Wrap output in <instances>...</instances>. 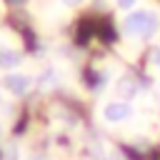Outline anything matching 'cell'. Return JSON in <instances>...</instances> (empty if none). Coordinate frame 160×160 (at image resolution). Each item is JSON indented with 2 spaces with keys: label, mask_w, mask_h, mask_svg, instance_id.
Here are the masks:
<instances>
[{
  "label": "cell",
  "mask_w": 160,
  "mask_h": 160,
  "mask_svg": "<svg viewBox=\"0 0 160 160\" xmlns=\"http://www.w3.org/2000/svg\"><path fill=\"white\" fill-rule=\"evenodd\" d=\"M158 25H160L158 15L148 12V10H135V12H130L125 18V32H130V35H145V38H150L158 30Z\"/></svg>",
  "instance_id": "obj_1"
},
{
  "label": "cell",
  "mask_w": 160,
  "mask_h": 160,
  "mask_svg": "<svg viewBox=\"0 0 160 160\" xmlns=\"http://www.w3.org/2000/svg\"><path fill=\"white\" fill-rule=\"evenodd\" d=\"M132 115V108L128 105V102H120V100H112V102H108L105 108H102V118L108 120V122H122V120H128Z\"/></svg>",
  "instance_id": "obj_2"
},
{
  "label": "cell",
  "mask_w": 160,
  "mask_h": 160,
  "mask_svg": "<svg viewBox=\"0 0 160 160\" xmlns=\"http://www.w3.org/2000/svg\"><path fill=\"white\" fill-rule=\"evenodd\" d=\"M30 75H25V72H10V75H5V88L12 92V95H25L28 90H30Z\"/></svg>",
  "instance_id": "obj_3"
},
{
  "label": "cell",
  "mask_w": 160,
  "mask_h": 160,
  "mask_svg": "<svg viewBox=\"0 0 160 160\" xmlns=\"http://www.w3.org/2000/svg\"><path fill=\"white\" fill-rule=\"evenodd\" d=\"M0 65H2V68H15V65H20L18 50H0Z\"/></svg>",
  "instance_id": "obj_4"
},
{
  "label": "cell",
  "mask_w": 160,
  "mask_h": 160,
  "mask_svg": "<svg viewBox=\"0 0 160 160\" xmlns=\"http://www.w3.org/2000/svg\"><path fill=\"white\" fill-rule=\"evenodd\" d=\"M118 92H120L122 98H135V95H138V82L130 80V78H125V80L118 85Z\"/></svg>",
  "instance_id": "obj_5"
},
{
  "label": "cell",
  "mask_w": 160,
  "mask_h": 160,
  "mask_svg": "<svg viewBox=\"0 0 160 160\" xmlns=\"http://www.w3.org/2000/svg\"><path fill=\"white\" fill-rule=\"evenodd\" d=\"M55 80H58L55 70H52V68H48V70L42 72V78H40V85H42V88H48V85H55Z\"/></svg>",
  "instance_id": "obj_6"
},
{
  "label": "cell",
  "mask_w": 160,
  "mask_h": 160,
  "mask_svg": "<svg viewBox=\"0 0 160 160\" xmlns=\"http://www.w3.org/2000/svg\"><path fill=\"white\" fill-rule=\"evenodd\" d=\"M5 160H18V148H8L5 150Z\"/></svg>",
  "instance_id": "obj_7"
},
{
  "label": "cell",
  "mask_w": 160,
  "mask_h": 160,
  "mask_svg": "<svg viewBox=\"0 0 160 160\" xmlns=\"http://www.w3.org/2000/svg\"><path fill=\"white\" fill-rule=\"evenodd\" d=\"M135 2H138V0H118V5H120L122 10H130V8H135Z\"/></svg>",
  "instance_id": "obj_8"
},
{
  "label": "cell",
  "mask_w": 160,
  "mask_h": 160,
  "mask_svg": "<svg viewBox=\"0 0 160 160\" xmlns=\"http://www.w3.org/2000/svg\"><path fill=\"white\" fill-rule=\"evenodd\" d=\"M62 2H65V5H70V8H72V5H80V2H82V0H62Z\"/></svg>",
  "instance_id": "obj_9"
},
{
  "label": "cell",
  "mask_w": 160,
  "mask_h": 160,
  "mask_svg": "<svg viewBox=\"0 0 160 160\" xmlns=\"http://www.w3.org/2000/svg\"><path fill=\"white\" fill-rule=\"evenodd\" d=\"M155 65H158V68H160V50H158V52H155Z\"/></svg>",
  "instance_id": "obj_10"
},
{
  "label": "cell",
  "mask_w": 160,
  "mask_h": 160,
  "mask_svg": "<svg viewBox=\"0 0 160 160\" xmlns=\"http://www.w3.org/2000/svg\"><path fill=\"white\" fill-rule=\"evenodd\" d=\"M0 102H2V98H0Z\"/></svg>",
  "instance_id": "obj_11"
}]
</instances>
